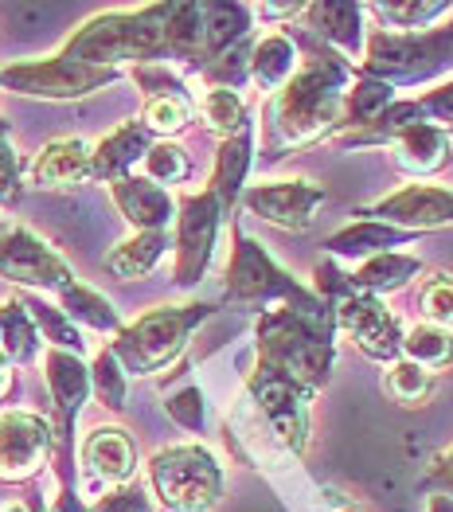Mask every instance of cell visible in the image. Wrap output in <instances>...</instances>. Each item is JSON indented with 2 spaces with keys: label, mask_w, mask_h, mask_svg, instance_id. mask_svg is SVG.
I'll return each instance as SVG.
<instances>
[{
  "label": "cell",
  "mask_w": 453,
  "mask_h": 512,
  "mask_svg": "<svg viewBox=\"0 0 453 512\" xmlns=\"http://www.w3.org/2000/svg\"><path fill=\"white\" fill-rule=\"evenodd\" d=\"M293 43L305 47V59L266 106V161H278L305 145H317L329 133H340L344 94L356 79V67L321 40L293 36Z\"/></svg>",
  "instance_id": "obj_1"
},
{
  "label": "cell",
  "mask_w": 453,
  "mask_h": 512,
  "mask_svg": "<svg viewBox=\"0 0 453 512\" xmlns=\"http://www.w3.org/2000/svg\"><path fill=\"white\" fill-rule=\"evenodd\" d=\"M332 337H336V317L325 298H313L309 305H274L258 317L254 352L262 368L317 395L329 384L332 364H336Z\"/></svg>",
  "instance_id": "obj_2"
},
{
  "label": "cell",
  "mask_w": 453,
  "mask_h": 512,
  "mask_svg": "<svg viewBox=\"0 0 453 512\" xmlns=\"http://www.w3.org/2000/svg\"><path fill=\"white\" fill-rule=\"evenodd\" d=\"M63 59H75L86 67L102 71H122V63H168L165 28L157 4L133 8V12H102L86 20L83 28L63 43Z\"/></svg>",
  "instance_id": "obj_3"
},
{
  "label": "cell",
  "mask_w": 453,
  "mask_h": 512,
  "mask_svg": "<svg viewBox=\"0 0 453 512\" xmlns=\"http://www.w3.org/2000/svg\"><path fill=\"white\" fill-rule=\"evenodd\" d=\"M211 317V305L188 301V305H157L141 313L133 325H122L110 341L114 360L125 376H157L188 348V337Z\"/></svg>",
  "instance_id": "obj_4"
},
{
  "label": "cell",
  "mask_w": 453,
  "mask_h": 512,
  "mask_svg": "<svg viewBox=\"0 0 453 512\" xmlns=\"http://www.w3.org/2000/svg\"><path fill=\"white\" fill-rule=\"evenodd\" d=\"M453 67V28L434 32H375L364 51L360 75L387 86L430 83Z\"/></svg>",
  "instance_id": "obj_5"
},
{
  "label": "cell",
  "mask_w": 453,
  "mask_h": 512,
  "mask_svg": "<svg viewBox=\"0 0 453 512\" xmlns=\"http://www.w3.org/2000/svg\"><path fill=\"white\" fill-rule=\"evenodd\" d=\"M149 485L165 512H211L223 497V466L200 442H180L149 458Z\"/></svg>",
  "instance_id": "obj_6"
},
{
  "label": "cell",
  "mask_w": 453,
  "mask_h": 512,
  "mask_svg": "<svg viewBox=\"0 0 453 512\" xmlns=\"http://www.w3.org/2000/svg\"><path fill=\"white\" fill-rule=\"evenodd\" d=\"M231 266H227V286L223 298L243 309H274V305H309L317 298L309 286H301L297 278H289L286 270L266 255V247L258 239H250L243 227L231 231Z\"/></svg>",
  "instance_id": "obj_7"
},
{
  "label": "cell",
  "mask_w": 453,
  "mask_h": 512,
  "mask_svg": "<svg viewBox=\"0 0 453 512\" xmlns=\"http://www.w3.org/2000/svg\"><path fill=\"white\" fill-rule=\"evenodd\" d=\"M43 376H47L51 411H55V423H51V438H55L51 462L59 470V489H75V419H79L86 395H90V372H86L83 356L47 348Z\"/></svg>",
  "instance_id": "obj_8"
},
{
  "label": "cell",
  "mask_w": 453,
  "mask_h": 512,
  "mask_svg": "<svg viewBox=\"0 0 453 512\" xmlns=\"http://www.w3.org/2000/svg\"><path fill=\"white\" fill-rule=\"evenodd\" d=\"M122 71H102V67H86L75 59L51 55V59H32V63H8L0 71V86L24 98H51V102H71L86 98L94 90H106L118 83Z\"/></svg>",
  "instance_id": "obj_9"
},
{
  "label": "cell",
  "mask_w": 453,
  "mask_h": 512,
  "mask_svg": "<svg viewBox=\"0 0 453 512\" xmlns=\"http://www.w3.org/2000/svg\"><path fill=\"white\" fill-rule=\"evenodd\" d=\"M247 395L258 407L262 423L270 427V434L289 454H305V446H309V399L313 395L286 376L262 368V364H254V372L247 376Z\"/></svg>",
  "instance_id": "obj_10"
},
{
  "label": "cell",
  "mask_w": 453,
  "mask_h": 512,
  "mask_svg": "<svg viewBox=\"0 0 453 512\" xmlns=\"http://www.w3.org/2000/svg\"><path fill=\"white\" fill-rule=\"evenodd\" d=\"M223 208L211 192H192L176 204V270L172 282L176 286H196L211 266L215 255V239H219V223H223Z\"/></svg>",
  "instance_id": "obj_11"
},
{
  "label": "cell",
  "mask_w": 453,
  "mask_h": 512,
  "mask_svg": "<svg viewBox=\"0 0 453 512\" xmlns=\"http://www.w3.org/2000/svg\"><path fill=\"white\" fill-rule=\"evenodd\" d=\"M0 278L24 290H63L75 282L71 266L43 243L28 227H4L0 231Z\"/></svg>",
  "instance_id": "obj_12"
},
{
  "label": "cell",
  "mask_w": 453,
  "mask_h": 512,
  "mask_svg": "<svg viewBox=\"0 0 453 512\" xmlns=\"http://www.w3.org/2000/svg\"><path fill=\"white\" fill-rule=\"evenodd\" d=\"M332 317H336V329L348 333L356 348L371 360L395 364L403 356V325L395 313H387V305L375 294H364V290L348 294L332 305Z\"/></svg>",
  "instance_id": "obj_13"
},
{
  "label": "cell",
  "mask_w": 453,
  "mask_h": 512,
  "mask_svg": "<svg viewBox=\"0 0 453 512\" xmlns=\"http://www.w3.org/2000/svg\"><path fill=\"white\" fill-rule=\"evenodd\" d=\"M137 473V442L122 427H94L79 446V481L90 497L122 489Z\"/></svg>",
  "instance_id": "obj_14"
},
{
  "label": "cell",
  "mask_w": 453,
  "mask_h": 512,
  "mask_svg": "<svg viewBox=\"0 0 453 512\" xmlns=\"http://www.w3.org/2000/svg\"><path fill=\"white\" fill-rule=\"evenodd\" d=\"M51 423L32 411H0V481H32L51 462Z\"/></svg>",
  "instance_id": "obj_15"
},
{
  "label": "cell",
  "mask_w": 453,
  "mask_h": 512,
  "mask_svg": "<svg viewBox=\"0 0 453 512\" xmlns=\"http://www.w3.org/2000/svg\"><path fill=\"white\" fill-rule=\"evenodd\" d=\"M243 208L250 215H258L262 223H274L282 231H305L317 208L325 204V188L305 180V176H293V180H266V184H254L243 196Z\"/></svg>",
  "instance_id": "obj_16"
},
{
  "label": "cell",
  "mask_w": 453,
  "mask_h": 512,
  "mask_svg": "<svg viewBox=\"0 0 453 512\" xmlns=\"http://www.w3.org/2000/svg\"><path fill=\"white\" fill-rule=\"evenodd\" d=\"M360 215L422 235V231L453 227V192L450 188H438V184H407V188L383 196L379 204L364 208Z\"/></svg>",
  "instance_id": "obj_17"
},
{
  "label": "cell",
  "mask_w": 453,
  "mask_h": 512,
  "mask_svg": "<svg viewBox=\"0 0 453 512\" xmlns=\"http://www.w3.org/2000/svg\"><path fill=\"white\" fill-rule=\"evenodd\" d=\"M301 16H305V28L313 32V40H325V47L344 55L348 63L356 59V51L364 43V4H352V0L305 4Z\"/></svg>",
  "instance_id": "obj_18"
},
{
  "label": "cell",
  "mask_w": 453,
  "mask_h": 512,
  "mask_svg": "<svg viewBox=\"0 0 453 512\" xmlns=\"http://www.w3.org/2000/svg\"><path fill=\"white\" fill-rule=\"evenodd\" d=\"M153 145V133L141 122H122L118 129H110L98 145H90V180L114 184L122 176H133V165L145 161Z\"/></svg>",
  "instance_id": "obj_19"
},
{
  "label": "cell",
  "mask_w": 453,
  "mask_h": 512,
  "mask_svg": "<svg viewBox=\"0 0 453 512\" xmlns=\"http://www.w3.org/2000/svg\"><path fill=\"white\" fill-rule=\"evenodd\" d=\"M110 196L125 215V223H133L137 231H168V223L176 219V200L168 196V188H157L145 176H122L110 184Z\"/></svg>",
  "instance_id": "obj_20"
},
{
  "label": "cell",
  "mask_w": 453,
  "mask_h": 512,
  "mask_svg": "<svg viewBox=\"0 0 453 512\" xmlns=\"http://www.w3.org/2000/svg\"><path fill=\"white\" fill-rule=\"evenodd\" d=\"M32 184L43 192H59V188H75L90 180V141L83 137H59L47 141L40 157L32 161Z\"/></svg>",
  "instance_id": "obj_21"
},
{
  "label": "cell",
  "mask_w": 453,
  "mask_h": 512,
  "mask_svg": "<svg viewBox=\"0 0 453 512\" xmlns=\"http://www.w3.org/2000/svg\"><path fill=\"white\" fill-rule=\"evenodd\" d=\"M250 165H254V126L243 129V133H235V137H223V141H219V153H215V169H211L207 192L219 200L223 212H231V208L239 204Z\"/></svg>",
  "instance_id": "obj_22"
},
{
  "label": "cell",
  "mask_w": 453,
  "mask_h": 512,
  "mask_svg": "<svg viewBox=\"0 0 453 512\" xmlns=\"http://www.w3.org/2000/svg\"><path fill=\"white\" fill-rule=\"evenodd\" d=\"M418 235L403 231V227H391V223H379V219H356L348 227H340L325 243V251L336 258H375V255H391L399 247L414 243Z\"/></svg>",
  "instance_id": "obj_23"
},
{
  "label": "cell",
  "mask_w": 453,
  "mask_h": 512,
  "mask_svg": "<svg viewBox=\"0 0 453 512\" xmlns=\"http://www.w3.org/2000/svg\"><path fill=\"white\" fill-rule=\"evenodd\" d=\"M391 153L403 172L430 176V172L446 169V161H450V133L430 126V122H414L391 141Z\"/></svg>",
  "instance_id": "obj_24"
},
{
  "label": "cell",
  "mask_w": 453,
  "mask_h": 512,
  "mask_svg": "<svg viewBox=\"0 0 453 512\" xmlns=\"http://www.w3.org/2000/svg\"><path fill=\"white\" fill-rule=\"evenodd\" d=\"M247 4H231V0H200V47H204V67L211 59H219L223 51H231L235 43L247 40L250 32Z\"/></svg>",
  "instance_id": "obj_25"
},
{
  "label": "cell",
  "mask_w": 453,
  "mask_h": 512,
  "mask_svg": "<svg viewBox=\"0 0 453 512\" xmlns=\"http://www.w3.org/2000/svg\"><path fill=\"white\" fill-rule=\"evenodd\" d=\"M297 63H301V47L293 43V36L289 32H270L250 47V83L258 90L278 94L293 79Z\"/></svg>",
  "instance_id": "obj_26"
},
{
  "label": "cell",
  "mask_w": 453,
  "mask_h": 512,
  "mask_svg": "<svg viewBox=\"0 0 453 512\" xmlns=\"http://www.w3.org/2000/svg\"><path fill=\"white\" fill-rule=\"evenodd\" d=\"M168 231H137L129 235L125 243H118L110 255H106V270L122 282H137L145 274L157 270V262L168 255Z\"/></svg>",
  "instance_id": "obj_27"
},
{
  "label": "cell",
  "mask_w": 453,
  "mask_h": 512,
  "mask_svg": "<svg viewBox=\"0 0 453 512\" xmlns=\"http://www.w3.org/2000/svg\"><path fill=\"white\" fill-rule=\"evenodd\" d=\"M59 309H63V317H67L71 325H86V329H94V333H114V337H118V329H122L118 309L102 298L98 290L83 286L79 278L59 290Z\"/></svg>",
  "instance_id": "obj_28"
},
{
  "label": "cell",
  "mask_w": 453,
  "mask_h": 512,
  "mask_svg": "<svg viewBox=\"0 0 453 512\" xmlns=\"http://www.w3.org/2000/svg\"><path fill=\"white\" fill-rule=\"evenodd\" d=\"M391 102H395V86L379 83V79H371V75H360V71H356V79H352L348 94H344L340 137H344V133H360L364 126H371Z\"/></svg>",
  "instance_id": "obj_29"
},
{
  "label": "cell",
  "mask_w": 453,
  "mask_h": 512,
  "mask_svg": "<svg viewBox=\"0 0 453 512\" xmlns=\"http://www.w3.org/2000/svg\"><path fill=\"white\" fill-rule=\"evenodd\" d=\"M418 270H422V262H418L414 255L391 251V255L368 258V262L352 274V286L379 298V294H395V290H403L411 278H418Z\"/></svg>",
  "instance_id": "obj_30"
},
{
  "label": "cell",
  "mask_w": 453,
  "mask_h": 512,
  "mask_svg": "<svg viewBox=\"0 0 453 512\" xmlns=\"http://www.w3.org/2000/svg\"><path fill=\"white\" fill-rule=\"evenodd\" d=\"M0 356L8 364H32L40 356V333L20 298L0 301Z\"/></svg>",
  "instance_id": "obj_31"
},
{
  "label": "cell",
  "mask_w": 453,
  "mask_h": 512,
  "mask_svg": "<svg viewBox=\"0 0 453 512\" xmlns=\"http://www.w3.org/2000/svg\"><path fill=\"white\" fill-rule=\"evenodd\" d=\"M414 122H426V114H422V106H418V98H407V102H391L371 126H364L360 133H344V145H391L399 133Z\"/></svg>",
  "instance_id": "obj_32"
},
{
  "label": "cell",
  "mask_w": 453,
  "mask_h": 512,
  "mask_svg": "<svg viewBox=\"0 0 453 512\" xmlns=\"http://www.w3.org/2000/svg\"><path fill=\"white\" fill-rule=\"evenodd\" d=\"M20 305L28 309V317H32V325H36V333H40L51 348L83 356V337H79V325H71V321L63 317V309L47 305L43 298H32V294H24V298H20Z\"/></svg>",
  "instance_id": "obj_33"
},
{
  "label": "cell",
  "mask_w": 453,
  "mask_h": 512,
  "mask_svg": "<svg viewBox=\"0 0 453 512\" xmlns=\"http://www.w3.org/2000/svg\"><path fill=\"white\" fill-rule=\"evenodd\" d=\"M403 360H411L426 372L446 368L453 360V333L438 329V325H426V321L414 325L411 333H403Z\"/></svg>",
  "instance_id": "obj_34"
},
{
  "label": "cell",
  "mask_w": 453,
  "mask_h": 512,
  "mask_svg": "<svg viewBox=\"0 0 453 512\" xmlns=\"http://www.w3.org/2000/svg\"><path fill=\"white\" fill-rule=\"evenodd\" d=\"M200 114H204V122L219 137H235V133H243L250 129V114H247V102H243V94L239 90H207L204 102H200Z\"/></svg>",
  "instance_id": "obj_35"
},
{
  "label": "cell",
  "mask_w": 453,
  "mask_h": 512,
  "mask_svg": "<svg viewBox=\"0 0 453 512\" xmlns=\"http://www.w3.org/2000/svg\"><path fill=\"white\" fill-rule=\"evenodd\" d=\"M368 12H375L395 32H422L438 16H450L453 4H446V0H403V4H371Z\"/></svg>",
  "instance_id": "obj_36"
},
{
  "label": "cell",
  "mask_w": 453,
  "mask_h": 512,
  "mask_svg": "<svg viewBox=\"0 0 453 512\" xmlns=\"http://www.w3.org/2000/svg\"><path fill=\"white\" fill-rule=\"evenodd\" d=\"M192 122V98L188 94H165V98H149L141 110V126L153 137H176L180 129Z\"/></svg>",
  "instance_id": "obj_37"
},
{
  "label": "cell",
  "mask_w": 453,
  "mask_h": 512,
  "mask_svg": "<svg viewBox=\"0 0 453 512\" xmlns=\"http://www.w3.org/2000/svg\"><path fill=\"white\" fill-rule=\"evenodd\" d=\"M86 372H90V391L98 395V403H102L106 411H122L125 395H129V380H125L122 364L114 360V352L102 348Z\"/></svg>",
  "instance_id": "obj_38"
},
{
  "label": "cell",
  "mask_w": 453,
  "mask_h": 512,
  "mask_svg": "<svg viewBox=\"0 0 453 512\" xmlns=\"http://www.w3.org/2000/svg\"><path fill=\"white\" fill-rule=\"evenodd\" d=\"M141 169H145V180H153L157 188H165V184L188 180L192 161H188V153L176 141H153L149 153H145V161H141Z\"/></svg>",
  "instance_id": "obj_39"
},
{
  "label": "cell",
  "mask_w": 453,
  "mask_h": 512,
  "mask_svg": "<svg viewBox=\"0 0 453 512\" xmlns=\"http://www.w3.org/2000/svg\"><path fill=\"white\" fill-rule=\"evenodd\" d=\"M383 387H387L391 399H399V403H407V407H418V403L434 391V372H426V368H418V364L399 356V360L391 364Z\"/></svg>",
  "instance_id": "obj_40"
},
{
  "label": "cell",
  "mask_w": 453,
  "mask_h": 512,
  "mask_svg": "<svg viewBox=\"0 0 453 512\" xmlns=\"http://www.w3.org/2000/svg\"><path fill=\"white\" fill-rule=\"evenodd\" d=\"M250 47H254V43L243 40V43H235L231 51H223L219 59H211L204 71H200V75L207 79V90H211V86H215V90H239V86L247 83L250 79Z\"/></svg>",
  "instance_id": "obj_41"
},
{
  "label": "cell",
  "mask_w": 453,
  "mask_h": 512,
  "mask_svg": "<svg viewBox=\"0 0 453 512\" xmlns=\"http://www.w3.org/2000/svg\"><path fill=\"white\" fill-rule=\"evenodd\" d=\"M418 313L426 317V325L453 329V274H434L422 282L418 290Z\"/></svg>",
  "instance_id": "obj_42"
},
{
  "label": "cell",
  "mask_w": 453,
  "mask_h": 512,
  "mask_svg": "<svg viewBox=\"0 0 453 512\" xmlns=\"http://www.w3.org/2000/svg\"><path fill=\"white\" fill-rule=\"evenodd\" d=\"M168 419L176 423L180 430H188V434H200L207 423V403H204V391L196 384H184L180 391H172L165 403Z\"/></svg>",
  "instance_id": "obj_43"
},
{
  "label": "cell",
  "mask_w": 453,
  "mask_h": 512,
  "mask_svg": "<svg viewBox=\"0 0 453 512\" xmlns=\"http://www.w3.org/2000/svg\"><path fill=\"white\" fill-rule=\"evenodd\" d=\"M133 83L145 90V98H165V94H184V83L180 75L168 67V63H141L129 71Z\"/></svg>",
  "instance_id": "obj_44"
},
{
  "label": "cell",
  "mask_w": 453,
  "mask_h": 512,
  "mask_svg": "<svg viewBox=\"0 0 453 512\" xmlns=\"http://www.w3.org/2000/svg\"><path fill=\"white\" fill-rule=\"evenodd\" d=\"M20 196H24V161L16 157L8 137H0V204L12 208Z\"/></svg>",
  "instance_id": "obj_45"
},
{
  "label": "cell",
  "mask_w": 453,
  "mask_h": 512,
  "mask_svg": "<svg viewBox=\"0 0 453 512\" xmlns=\"http://www.w3.org/2000/svg\"><path fill=\"white\" fill-rule=\"evenodd\" d=\"M418 106H422V114H426V122L438 129H453V79H446L442 86H434V90H426L422 98H418Z\"/></svg>",
  "instance_id": "obj_46"
},
{
  "label": "cell",
  "mask_w": 453,
  "mask_h": 512,
  "mask_svg": "<svg viewBox=\"0 0 453 512\" xmlns=\"http://www.w3.org/2000/svg\"><path fill=\"white\" fill-rule=\"evenodd\" d=\"M90 512H153V501H149V493H145L141 485L129 481V485H122V489L98 497Z\"/></svg>",
  "instance_id": "obj_47"
},
{
  "label": "cell",
  "mask_w": 453,
  "mask_h": 512,
  "mask_svg": "<svg viewBox=\"0 0 453 512\" xmlns=\"http://www.w3.org/2000/svg\"><path fill=\"white\" fill-rule=\"evenodd\" d=\"M426 485H430V489H438V493H446V497H453V446H446V450L430 462Z\"/></svg>",
  "instance_id": "obj_48"
},
{
  "label": "cell",
  "mask_w": 453,
  "mask_h": 512,
  "mask_svg": "<svg viewBox=\"0 0 453 512\" xmlns=\"http://www.w3.org/2000/svg\"><path fill=\"white\" fill-rule=\"evenodd\" d=\"M28 512H90V509L79 501V493H75V489H59V497H55V505H51V509H43L40 501H32Z\"/></svg>",
  "instance_id": "obj_49"
},
{
  "label": "cell",
  "mask_w": 453,
  "mask_h": 512,
  "mask_svg": "<svg viewBox=\"0 0 453 512\" xmlns=\"http://www.w3.org/2000/svg\"><path fill=\"white\" fill-rule=\"evenodd\" d=\"M12 384H16V376H12V364L0 356V403L12 395Z\"/></svg>",
  "instance_id": "obj_50"
},
{
  "label": "cell",
  "mask_w": 453,
  "mask_h": 512,
  "mask_svg": "<svg viewBox=\"0 0 453 512\" xmlns=\"http://www.w3.org/2000/svg\"><path fill=\"white\" fill-rule=\"evenodd\" d=\"M430 512H453V497H446V493L430 497Z\"/></svg>",
  "instance_id": "obj_51"
},
{
  "label": "cell",
  "mask_w": 453,
  "mask_h": 512,
  "mask_svg": "<svg viewBox=\"0 0 453 512\" xmlns=\"http://www.w3.org/2000/svg\"><path fill=\"white\" fill-rule=\"evenodd\" d=\"M0 512H28V505H8V509H0Z\"/></svg>",
  "instance_id": "obj_52"
},
{
  "label": "cell",
  "mask_w": 453,
  "mask_h": 512,
  "mask_svg": "<svg viewBox=\"0 0 453 512\" xmlns=\"http://www.w3.org/2000/svg\"><path fill=\"white\" fill-rule=\"evenodd\" d=\"M0 137H8V122L4 118H0Z\"/></svg>",
  "instance_id": "obj_53"
},
{
  "label": "cell",
  "mask_w": 453,
  "mask_h": 512,
  "mask_svg": "<svg viewBox=\"0 0 453 512\" xmlns=\"http://www.w3.org/2000/svg\"><path fill=\"white\" fill-rule=\"evenodd\" d=\"M0 231H4V219H0Z\"/></svg>",
  "instance_id": "obj_54"
}]
</instances>
